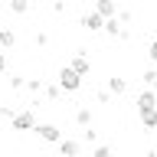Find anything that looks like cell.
Returning a JSON list of instances; mask_svg holds the SVG:
<instances>
[{
	"label": "cell",
	"mask_w": 157,
	"mask_h": 157,
	"mask_svg": "<svg viewBox=\"0 0 157 157\" xmlns=\"http://www.w3.org/2000/svg\"><path fill=\"white\" fill-rule=\"evenodd\" d=\"M33 131H36V134L43 137L46 144H56L59 137H62V134H59V128H56V124H49V121H43V124L36 121V128H33Z\"/></svg>",
	"instance_id": "cell-3"
},
{
	"label": "cell",
	"mask_w": 157,
	"mask_h": 157,
	"mask_svg": "<svg viewBox=\"0 0 157 157\" xmlns=\"http://www.w3.org/2000/svg\"><path fill=\"white\" fill-rule=\"evenodd\" d=\"M59 92H62L59 85H46V98H49V101H56V98H59Z\"/></svg>",
	"instance_id": "cell-17"
},
{
	"label": "cell",
	"mask_w": 157,
	"mask_h": 157,
	"mask_svg": "<svg viewBox=\"0 0 157 157\" xmlns=\"http://www.w3.org/2000/svg\"><path fill=\"white\" fill-rule=\"evenodd\" d=\"M56 144H59V157H78V151H82V144L72 137H59Z\"/></svg>",
	"instance_id": "cell-5"
},
{
	"label": "cell",
	"mask_w": 157,
	"mask_h": 157,
	"mask_svg": "<svg viewBox=\"0 0 157 157\" xmlns=\"http://www.w3.org/2000/svg\"><path fill=\"white\" fill-rule=\"evenodd\" d=\"M0 72H7V52L0 49Z\"/></svg>",
	"instance_id": "cell-23"
},
{
	"label": "cell",
	"mask_w": 157,
	"mask_h": 157,
	"mask_svg": "<svg viewBox=\"0 0 157 157\" xmlns=\"http://www.w3.org/2000/svg\"><path fill=\"white\" fill-rule=\"evenodd\" d=\"M92 157H115V154H111V147H108V144H98Z\"/></svg>",
	"instance_id": "cell-16"
},
{
	"label": "cell",
	"mask_w": 157,
	"mask_h": 157,
	"mask_svg": "<svg viewBox=\"0 0 157 157\" xmlns=\"http://www.w3.org/2000/svg\"><path fill=\"white\" fill-rule=\"evenodd\" d=\"M0 3H3V0H0Z\"/></svg>",
	"instance_id": "cell-25"
},
{
	"label": "cell",
	"mask_w": 157,
	"mask_h": 157,
	"mask_svg": "<svg viewBox=\"0 0 157 157\" xmlns=\"http://www.w3.org/2000/svg\"><path fill=\"white\" fill-rule=\"evenodd\" d=\"M23 85H26V78H23V75H13V78H10V88H23Z\"/></svg>",
	"instance_id": "cell-20"
},
{
	"label": "cell",
	"mask_w": 157,
	"mask_h": 157,
	"mask_svg": "<svg viewBox=\"0 0 157 157\" xmlns=\"http://www.w3.org/2000/svg\"><path fill=\"white\" fill-rule=\"evenodd\" d=\"M95 13L101 20H108V17H115V13H118V3H115V0H95Z\"/></svg>",
	"instance_id": "cell-7"
},
{
	"label": "cell",
	"mask_w": 157,
	"mask_h": 157,
	"mask_svg": "<svg viewBox=\"0 0 157 157\" xmlns=\"http://www.w3.org/2000/svg\"><path fill=\"white\" fill-rule=\"evenodd\" d=\"M59 88H62V92H78V88H82V75H78L75 69L62 66L59 69Z\"/></svg>",
	"instance_id": "cell-1"
},
{
	"label": "cell",
	"mask_w": 157,
	"mask_h": 157,
	"mask_svg": "<svg viewBox=\"0 0 157 157\" xmlns=\"http://www.w3.org/2000/svg\"><path fill=\"white\" fill-rule=\"evenodd\" d=\"M141 124H144L147 131H157V108H154V111H144V115H141Z\"/></svg>",
	"instance_id": "cell-11"
},
{
	"label": "cell",
	"mask_w": 157,
	"mask_h": 157,
	"mask_svg": "<svg viewBox=\"0 0 157 157\" xmlns=\"http://www.w3.org/2000/svg\"><path fill=\"white\" fill-rule=\"evenodd\" d=\"M101 29H105L108 36H118V39H131V33H128V29L121 26V20H115V17H108L105 23H101Z\"/></svg>",
	"instance_id": "cell-4"
},
{
	"label": "cell",
	"mask_w": 157,
	"mask_h": 157,
	"mask_svg": "<svg viewBox=\"0 0 157 157\" xmlns=\"http://www.w3.org/2000/svg\"><path fill=\"white\" fill-rule=\"evenodd\" d=\"M29 3H36V0H29Z\"/></svg>",
	"instance_id": "cell-24"
},
{
	"label": "cell",
	"mask_w": 157,
	"mask_h": 157,
	"mask_svg": "<svg viewBox=\"0 0 157 157\" xmlns=\"http://www.w3.org/2000/svg\"><path fill=\"white\" fill-rule=\"evenodd\" d=\"M108 92H111V95H124V92H128V78L111 75V78H108Z\"/></svg>",
	"instance_id": "cell-10"
},
{
	"label": "cell",
	"mask_w": 157,
	"mask_h": 157,
	"mask_svg": "<svg viewBox=\"0 0 157 157\" xmlns=\"http://www.w3.org/2000/svg\"><path fill=\"white\" fill-rule=\"evenodd\" d=\"M141 78H144V85H147V88H157V69H147Z\"/></svg>",
	"instance_id": "cell-15"
},
{
	"label": "cell",
	"mask_w": 157,
	"mask_h": 157,
	"mask_svg": "<svg viewBox=\"0 0 157 157\" xmlns=\"http://www.w3.org/2000/svg\"><path fill=\"white\" fill-rule=\"evenodd\" d=\"M95 98H98V105H108V101H111V92H108V88H101Z\"/></svg>",
	"instance_id": "cell-18"
},
{
	"label": "cell",
	"mask_w": 157,
	"mask_h": 157,
	"mask_svg": "<svg viewBox=\"0 0 157 157\" xmlns=\"http://www.w3.org/2000/svg\"><path fill=\"white\" fill-rule=\"evenodd\" d=\"M147 56H151V62H154V66H157V39H154V43H151V46H147Z\"/></svg>",
	"instance_id": "cell-21"
},
{
	"label": "cell",
	"mask_w": 157,
	"mask_h": 157,
	"mask_svg": "<svg viewBox=\"0 0 157 157\" xmlns=\"http://www.w3.org/2000/svg\"><path fill=\"white\" fill-rule=\"evenodd\" d=\"M69 69H75L78 75L85 78L88 72H92V66H88V59H85V52H75V59H72V62H69Z\"/></svg>",
	"instance_id": "cell-9"
},
{
	"label": "cell",
	"mask_w": 157,
	"mask_h": 157,
	"mask_svg": "<svg viewBox=\"0 0 157 157\" xmlns=\"http://www.w3.org/2000/svg\"><path fill=\"white\" fill-rule=\"evenodd\" d=\"M7 3H10V10H13V13H26V10L33 7L29 0H7Z\"/></svg>",
	"instance_id": "cell-13"
},
{
	"label": "cell",
	"mask_w": 157,
	"mask_h": 157,
	"mask_svg": "<svg viewBox=\"0 0 157 157\" xmlns=\"http://www.w3.org/2000/svg\"><path fill=\"white\" fill-rule=\"evenodd\" d=\"M154 108H157V95H154V92H141V95H137V115L154 111Z\"/></svg>",
	"instance_id": "cell-6"
},
{
	"label": "cell",
	"mask_w": 157,
	"mask_h": 157,
	"mask_svg": "<svg viewBox=\"0 0 157 157\" xmlns=\"http://www.w3.org/2000/svg\"><path fill=\"white\" fill-rule=\"evenodd\" d=\"M95 137H98V131H95L92 124H88V128H85V141H95Z\"/></svg>",
	"instance_id": "cell-22"
},
{
	"label": "cell",
	"mask_w": 157,
	"mask_h": 157,
	"mask_svg": "<svg viewBox=\"0 0 157 157\" xmlns=\"http://www.w3.org/2000/svg\"><path fill=\"white\" fill-rule=\"evenodd\" d=\"M10 124H13V131H33L36 128V115L33 111H13L10 115Z\"/></svg>",
	"instance_id": "cell-2"
},
{
	"label": "cell",
	"mask_w": 157,
	"mask_h": 157,
	"mask_svg": "<svg viewBox=\"0 0 157 157\" xmlns=\"http://www.w3.org/2000/svg\"><path fill=\"white\" fill-rule=\"evenodd\" d=\"M101 23H105V20L98 17L95 10H92V13H82V26H85L88 33H98V29H101Z\"/></svg>",
	"instance_id": "cell-8"
},
{
	"label": "cell",
	"mask_w": 157,
	"mask_h": 157,
	"mask_svg": "<svg viewBox=\"0 0 157 157\" xmlns=\"http://www.w3.org/2000/svg\"><path fill=\"white\" fill-rule=\"evenodd\" d=\"M17 43V36H13V29H0V49H10Z\"/></svg>",
	"instance_id": "cell-12"
},
{
	"label": "cell",
	"mask_w": 157,
	"mask_h": 157,
	"mask_svg": "<svg viewBox=\"0 0 157 157\" xmlns=\"http://www.w3.org/2000/svg\"><path fill=\"white\" fill-rule=\"evenodd\" d=\"M75 121L82 128H88V124H92V111H88V108H78V111H75Z\"/></svg>",
	"instance_id": "cell-14"
},
{
	"label": "cell",
	"mask_w": 157,
	"mask_h": 157,
	"mask_svg": "<svg viewBox=\"0 0 157 157\" xmlns=\"http://www.w3.org/2000/svg\"><path fill=\"white\" fill-rule=\"evenodd\" d=\"M144 157H147V154H144Z\"/></svg>",
	"instance_id": "cell-26"
},
{
	"label": "cell",
	"mask_w": 157,
	"mask_h": 157,
	"mask_svg": "<svg viewBox=\"0 0 157 157\" xmlns=\"http://www.w3.org/2000/svg\"><path fill=\"white\" fill-rule=\"evenodd\" d=\"M23 88H29V92H39V88H43V82H39V78H26V85Z\"/></svg>",
	"instance_id": "cell-19"
}]
</instances>
